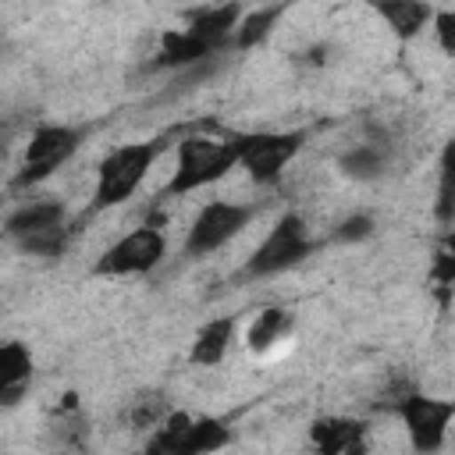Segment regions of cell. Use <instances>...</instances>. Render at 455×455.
Returning <instances> with one entry per match:
<instances>
[{
    "mask_svg": "<svg viewBox=\"0 0 455 455\" xmlns=\"http://www.w3.org/2000/svg\"><path fill=\"white\" fill-rule=\"evenodd\" d=\"M242 21V7L238 4H220V7H206L199 14H192V21L167 36L156 64L160 68H185V64H199L217 57L228 43H235V28Z\"/></svg>",
    "mask_w": 455,
    "mask_h": 455,
    "instance_id": "obj_1",
    "label": "cell"
},
{
    "mask_svg": "<svg viewBox=\"0 0 455 455\" xmlns=\"http://www.w3.org/2000/svg\"><path fill=\"white\" fill-rule=\"evenodd\" d=\"M242 160L238 135L231 139H206V135H185L174 146V171L164 185V196H188L199 192L220 178H228Z\"/></svg>",
    "mask_w": 455,
    "mask_h": 455,
    "instance_id": "obj_2",
    "label": "cell"
},
{
    "mask_svg": "<svg viewBox=\"0 0 455 455\" xmlns=\"http://www.w3.org/2000/svg\"><path fill=\"white\" fill-rule=\"evenodd\" d=\"M171 149L167 139H146V142H124L114 146L100 167H96V192H92V213L121 206L124 199H132V192L142 185V178L149 174V167Z\"/></svg>",
    "mask_w": 455,
    "mask_h": 455,
    "instance_id": "obj_3",
    "label": "cell"
},
{
    "mask_svg": "<svg viewBox=\"0 0 455 455\" xmlns=\"http://www.w3.org/2000/svg\"><path fill=\"white\" fill-rule=\"evenodd\" d=\"M68 206L53 196L32 199L7 217V238L28 256H60L68 245Z\"/></svg>",
    "mask_w": 455,
    "mask_h": 455,
    "instance_id": "obj_4",
    "label": "cell"
},
{
    "mask_svg": "<svg viewBox=\"0 0 455 455\" xmlns=\"http://www.w3.org/2000/svg\"><path fill=\"white\" fill-rule=\"evenodd\" d=\"M313 252V238L306 231V220L299 213H281L277 224L267 231V238L252 249V256L242 267V277H270L281 270L299 267Z\"/></svg>",
    "mask_w": 455,
    "mask_h": 455,
    "instance_id": "obj_5",
    "label": "cell"
},
{
    "mask_svg": "<svg viewBox=\"0 0 455 455\" xmlns=\"http://www.w3.org/2000/svg\"><path fill=\"white\" fill-rule=\"evenodd\" d=\"M85 132L82 128H71V124H39L32 135H28V146H25V156H21V167L14 174V185L18 188H32L39 181H46L53 171H60L82 146Z\"/></svg>",
    "mask_w": 455,
    "mask_h": 455,
    "instance_id": "obj_6",
    "label": "cell"
},
{
    "mask_svg": "<svg viewBox=\"0 0 455 455\" xmlns=\"http://www.w3.org/2000/svg\"><path fill=\"white\" fill-rule=\"evenodd\" d=\"M231 441L228 427L213 416H188V412H167L164 423L156 427V434L146 441V448L153 455L167 451V455H206V451H220Z\"/></svg>",
    "mask_w": 455,
    "mask_h": 455,
    "instance_id": "obj_7",
    "label": "cell"
},
{
    "mask_svg": "<svg viewBox=\"0 0 455 455\" xmlns=\"http://www.w3.org/2000/svg\"><path fill=\"white\" fill-rule=\"evenodd\" d=\"M252 217H256V206H249V203H231V199H213V203H206V206L196 213L188 235H185V245H181L185 256L199 259V256L217 252V249L228 245L235 235H242V228H249Z\"/></svg>",
    "mask_w": 455,
    "mask_h": 455,
    "instance_id": "obj_8",
    "label": "cell"
},
{
    "mask_svg": "<svg viewBox=\"0 0 455 455\" xmlns=\"http://www.w3.org/2000/svg\"><path fill=\"white\" fill-rule=\"evenodd\" d=\"M302 142H306V132H249V135H238V149H242L238 167H245L252 181L274 185L284 174V167L299 156Z\"/></svg>",
    "mask_w": 455,
    "mask_h": 455,
    "instance_id": "obj_9",
    "label": "cell"
},
{
    "mask_svg": "<svg viewBox=\"0 0 455 455\" xmlns=\"http://www.w3.org/2000/svg\"><path fill=\"white\" fill-rule=\"evenodd\" d=\"M167 252L164 231L153 224H142L128 235H121L92 267L96 277H132V274H149Z\"/></svg>",
    "mask_w": 455,
    "mask_h": 455,
    "instance_id": "obj_10",
    "label": "cell"
},
{
    "mask_svg": "<svg viewBox=\"0 0 455 455\" xmlns=\"http://www.w3.org/2000/svg\"><path fill=\"white\" fill-rule=\"evenodd\" d=\"M395 409H398V419L416 451H437L455 419V402L430 398V395H405Z\"/></svg>",
    "mask_w": 455,
    "mask_h": 455,
    "instance_id": "obj_11",
    "label": "cell"
},
{
    "mask_svg": "<svg viewBox=\"0 0 455 455\" xmlns=\"http://www.w3.org/2000/svg\"><path fill=\"white\" fill-rule=\"evenodd\" d=\"M32 384V352L21 341L0 345V405L11 409Z\"/></svg>",
    "mask_w": 455,
    "mask_h": 455,
    "instance_id": "obj_12",
    "label": "cell"
},
{
    "mask_svg": "<svg viewBox=\"0 0 455 455\" xmlns=\"http://www.w3.org/2000/svg\"><path fill=\"white\" fill-rule=\"evenodd\" d=\"M309 441H313V448H320V451H327V455L363 451V444H366V427H363L359 419H348V416H323V419L313 423Z\"/></svg>",
    "mask_w": 455,
    "mask_h": 455,
    "instance_id": "obj_13",
    "label": "cell"
},
{
    "mask_svg": "<svg viewBox=\"0 0 455 455\" xmlns=\"http://www.w3.org/2000/svg\"><path fill=\"white\" fill-rule=\"evenodd\" d=\"M370 4L398 39H416L427 28V21H434V7L427 0H370Z\"/></svg>",
    "mask_w": 455,
    "mask_h": 455,
    "instance_id": "obj_14",
    "label": "cell"
},
{
    "mask_svg": "<svg viewBox=\"0 0 455 455\" xmlns=\"http://www.w3.org/2000/svg\"><path fill=\"white\" fill-rule=\"evenodd\" d=\"M235 331H238V320L235 316H213V320H206L196 331V341H192L188 359L196 366H217L228 355V348L235 341Z\"/></svg>",
    "mask_w": 455,
    "mask_h": 455,
    "instance_id": "obj_15",
    "label": "cell"
},
{
    "mask_svg": "<svg viewBox=\"0 0 455 455\" xmlns=\"http://www.w3.org/2000/svg\"><path fill=\"white\" fill-rule=\"evenodd\" d=\"M341 171L348 178H359V181H373V178H384L387 174V164H391V149L384 142H363L355 149H348L341 160Z\"/></svg>",
    "mask_w": 455,
    "mask_h": 455,
    "instance_id": "obj_16",
    "label": "cell"
},
{
    "mask_svg": "<svg viewBox=\"0 0 455 455\" xmlns=\"http://www.w3.org/2000/svg\"><path fill=\"white\" fill-rule=\"evenodd\" d=\"M434 217L444 228H455V139L444 142L441 160H437V199H434Z\"/></svg>",
    "mask_w": 455,
    "mask_h": 455,
    "instance_id": "obj_17",
    "label": "cell"
},
{
    "mask_svg": "<svg viewBox=\"0 0 455 455\" xmlns=\"http://www.w3.org/2000/svg\"><path fill=\"white\" fill-rule=\"evenodd\" d=\"M291 331V313L288 309H281V306H270V309H263V313H256V320H252V327H249V348L252 352H267L270 345H277L284 334Z\"/></svg>",
    "mask_w": 455,
    "mask_h": 455,
    "instance_id": "obj_18",
    "label": "cell"
},
{
    "mask_svg": "<svg viewBox=\"0 0 455 455\" xmlns=\"http://www.w3.org/2000/svg\"><path fill=\"white\" fill-rule=\"evenodd\" d=\"M281 14H284V4L259 7V11L245 14V18L238 21V28H235V46H238V50H249V46L263 43V39L270 36V28L277 25V18H281Z\"/></svg>",
    "mask_w": 455,
    "mask_h": 455,
    "instance_id": "obj_19",
    "label": "cell"
},
{
    "mask_svg": "<svg viewBox=\"0 0 455 455\" xmlns=\"http://www.w3.org/2000/svg\"><path fill=\"white\" fill-rule=\"evenodd\" d=\"M430 277L437 284H455V228H448L434 249V263H430Z\"/></svg>",
    "mask_w": 455,
    "mask_h": 455,
    "instance_id": "obj_20",
    "label": "cell"
},
{
    "mask_svg": "<svg viewBox=\"0 0 455 455\" xmlns=\"http://www.w3.org/2000/svg\"><path fill=\"white\" fill-rule=\"evenodd\" d=\"M167 416V405L160 398H139L135 409H132V423L135 427H160Z\"/></svg>",
    "mask_w": 455,
    "mask_h": 455,
    "instance_id": "obj_21",
    "label": "cell"
},
{
    "mask_svg": "<svg viewBox=\"0 0 455 455\" xmlns=\"http://www.w3.org/2000/svg\"><path fill=\"white\" fill-rule=\"evenodd\" d=\"M434 32H437V46L444 53H455V11H437L434 14Z\"/></svg>",
    "mask_w": 455,
    "mask_h": 455,
    "instance_id": "obj_22",
    "label": "cell"
},
{
    "mask_svg": "<svg viewBox=\"0 0 455 455\" xmlns=\"http://www.w3.org/2000/svg\"><path fill=\"white\" fill-rule=\"evenodd\" d=\"M373 231V217L370 213H355V217H348L341 228H338V242H359V238H366Z\"/></svg>",
    "mask_w": 455,
    "mask_h": 455,
    "instance_id": "obj_23",
    "label": "cell"
}]
</instances>
